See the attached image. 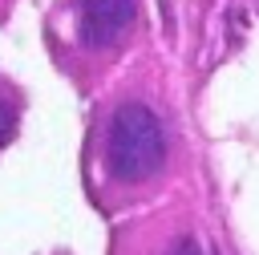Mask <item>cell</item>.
Masks as SVG:
<instances>
[{
	"mask_svg": "<svg viewBox=\"0 0 259 255\" xmlns=\"http://www.w3.org/2000/svg\"><path fill=\"white\" fill-rule=\"evenodd\" d=\"M105 174L121 186L150 182L162 162H166V130L158 113L142 101H125L109 113L105 121V142H101Z\"/></svg>",
	"mask_w": 259,
	"mask_h": 255,
	"instance_id": "cell-1",
	"label": "cell"
},
{
	"mask_svg": "<svg viewBox=\"0 0 259 255\" xmlns=\"http://www.w3.org/2000/svg\"><path fill=\"white\" fill-rule=\"evenodd\" d=\"M138 20L134 0H77V40L89 53H105L125 40Z\"/></svg>",
	"mask_w": 259,
	"mask_h": 255,
	"instance_id": "cell-2",
	"label": "cell"
},
{
	"mask_svg": "<svg viewBox=\"0 0 259 255\" xmlns=\"http://www.w3.org/2000/svg\"><path fill=\"white\" fill-rule=\"evenodd\" d=\"M16 117H20L16 105H12L8 97H0V150L12 142V134H16Z\"/></svg>",
	"mask_w": 259,
	"mask_h": 255,
	"instance_id": "cell-3",
	"label": "cell"
},
{
	"mask_svg": "<svg viewBox=\"0 0 259 255\" xmlns=\"http://www.w3.org/2000/svg\"><path fill=\"white\" fill-rule=\"evenodd\" d=\"M170 255H202V247H198L194 239H182V243H174V247H170Z\"/></svg>",
	"mask_w": 259,
	"mask_h": 255,
	"instance_id": "cell-4",
	"label": "cell"
}]
</instances>
